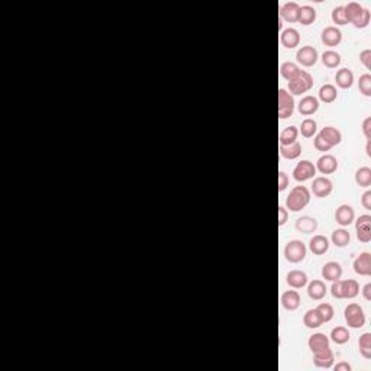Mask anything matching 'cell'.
I'll list each match as a JSON object with an SVG mask.
<instances>
[{"instance_id": "obj_1", "label": "cell", "mask_w": 371, "mask_h": 371, "mask_svg": "<svg viewBox=\"0 0 371 371\" xmlns=\"http://www.w3.org/2000/svg\"><path fill=\"white\" fill-rule=\"evenodd\" d=\"M310 202V190L305 186L293 187L286 199V209L290 212H300Z\"/></svg>"}, {"instance_id": "obj_2", "label": "cell", "mask_w": 371, "mask_h": 371, "mask_svg": "<svg viewBox=\"0 0 371 371\" xmlns=\"http://www.w3.org/2000/svg\"><path fill=\"white\" fill-rule=\"evenodd\" d=\"M306 254H307V248H306L305 242L299 239L289 241L284 247V258L292 264L302 263L306 258Z\"/></svg>"}, {"instance_id": "obj_3", "label": "cell", "mask_w": 371, "mask_h": 371, "mask_svg": "<svg viewBox=\"0 0 371 371\" xmlns=\"http://www.w3.org/2000/svg\"><path fill=\"white\" fill-rule=\"evenodd\" d=\"M312 87H313V77L303 70H300V73L289 81V93L293 96L303 94V93L309 92Z\"/></svg>"}, {"instance_id": "obj_4", "label": "cell", "mask_w": 371, "mask_h": 371, "mask_svg": "<svg viewBox=\"0 0 371 371\" xmlns=\"http://www.w3.org/2000/svg\"><path fill=\"white\" fill-rule=\"evenodd\" d=\"M345 322L349 328L359 329L365 325V313L358 303H349L345 307Z\"/></svg>"}, {"instance_id": "obj_5", "label": "cell", "mask_w": 371, "mask_h": 371, "mask_svg": "<svg viewBox=\"0 0 371 371\" xmlns=\"http://www.w3.org/2000/svg\"><path fill=\"white\" fill-rule=\"evenodd\" d=\"M294 112V97L286 89H278V118L287 119Z\"/></svg>"}, {"instance_id": "obj_6", "label": "cell", "mask_w": 371, "mask_h": 371, "mask_svg": "<svg viewBox=\"0 0 371 371\" xmlns=\"http://www.w3.org/2000/svg\"><path fill=\"white\" fill-rule=\"evenodd\" d=\"M316 175V167L312 161L309 159H302L296 164L294 170H293V178L296 181H307L310 178H313Z\"/></svg>"}, {"instance_id": "obj_7", "label": "cell", "mask_w": 371, "mask_h": 371, "mask_svg": "<svg viewBox=\"0 0 371 371\" xmlns=\"http://www.w3.org/2000/svg\"><path fill=\"white\" fill-rule=\"evenodd\" d=\"M319 54L316 51V48L310 47V45H305L302 47L297 53H296V60L299 64H302L303 67H312L318 63Z\"/></svg>"}, {"instance_id": "obj_8", "label": "cell", "mask_w": 371, "mask_h": 371, "mask_svg": "<svg viewBox=\"0 0 371 371\" xmlns=\"http://www.w3.org/2000/svg\"><path fill=\"white\" fill-rule=\"evenodd\" d=\"M358 241L367 244L371 241V216L370 215H361L355 222Z\"/></svg>"}, {"instance_id": "obj_9", "label": "cell", "mask_w": 371, "mask_h": 371, "mask_svg": "<svg viewBox=\"0 0 371 371\" xmlns=\"http://www.w3.org/2000/svg\"><path fill=\"white\" fill-rule=\"evenodd\" d=\"M333 190V184L328 177H316L312 183V193L316 198H328Z\"/></svg>"}, {"instance_id": "obj_10", "label": "cell", "mask_w": 371, "mask_h": 371, "mask_svg": "<svg viewBox=\"0 0 371 371\" xmlns=\"http://www.w3.org/2000/svg\"><path fill=\"white\" fill-rule=\"evenodd\" d=\"M354 271L358 276H371V254L370 252H361L352 263Z\"/></svg>"}, {"instance_id": "obj_11", "label": "cell", "mask_w": 371, "mask_h": 371, "mask_svg": "<svg viewBox=\"0 0 371 371\" xmlns=\"http://www.w3.org/2000/svg\"><path fill=\"white\" fill-rule=\"evenodd\" d=\"M315 167H316V171L322 172V174H333L338 170L339 164H338V159L335 158L333 155L325 154V155L319 157Z\"/></svg>"}, {"instance_id": "obj_12", "label": "cell", "mask_w": 371, "mask_h": 371, "mask_svg": "<svg viewBox=\"0 0 371 371\" xmlns=\"http://www.w3.org/2000/svg\"><path fill=\"white\" fill-rule=\"evenodd\" d=\"M280 42L287 50H293V48L299 47V44H300V34H299V31L294 29V28L283 29L281 31V35H280Z\"/></svg>"}, {"instance_id": "obj_13", "label": "cell", "mask_w": 371, "mask_h": 371, "mask_svg": "<svg viewBox=\"0 0 371 371\" xmlns=\"http://www.w3.org/2000/svg\"><path fill=\"white\" fill-rule=\"evenodd\" d=\"M335 361V355L331 348L320 349L318 352H313V364L319 368H331Z\"/></svg>"}, {"instance_id": "obj_14", "label": "cell", "mask_w": 371, "mask_h": 371, "mask_svg": "<svg viewBox=\"0 0 371 371\" xmlns=\"http://www.w3.org/2000/svg\"><path fill=\"white\" fill-rule=\"evenodd\" d=\"M320 40L326 47H336L342 41V32L336 27H326L320 34Z\"/></svg>"}, {"instance_id": "obj_15", "label": "cell", "mask_w": 371, "mask_h": 371, "mask_svg": "<svg viewBox=\"0 0 371 371\" xmlns=\"http://www.w3.org/2000/svg\"><path fill=\"white\" fill-rule=\"evenodd\" d=\"M319 109V100L318 97H315V96H305V97H302V100L299 102V105H297V110H299V113L300 115H303V116H312L313 113H316Z\"/></svg>"}, {"instance_id": "obj_16", "label": "cell", "mask_w": 371, "mask_h": 371, "mask_svg": "<svg viewBox=\"0 0 371 371\" xmlns=\"http://www.w3.org/2000/svg\"><path fill=\"white\" fill-rule=\"evenodd\" d=\"M355 219V212L349 205H341L335 212V221L341 226H349Z\"/></svg>"}, {"instance_id": "obj_17", "label": "cell", "mask_w": 371, "mask_h": 371, "mask_svg": "<svg viewBox=\"0 0 371 371\" xmlns=\"http://www.w3.org/2000/svg\"><path fill=\"white\" fill-rule=\"evenodd\" d=\"M328 293L326 284L322 280H313L307 284V296L312 300H322Z\"/></svg>"}, {"instance_id": "obj_18", "label": "cell", "mask_w": 371, "mask_h": 371, "mask_svg": "<svg viewBox=\"0 0 371 371\" xmlns=\"http://www.w3.org/2000/svg\"><path fill=\"white\" fill-rule=\"evenodd\" d=\"M299 9H300V5L296 3V2H287L284 3L281 8H280V16L281 19L287 21V22H297V15H299Z\"/></svg>"}, {"instance_id": "obj_19", "label": "cell", "mask_w": 371, "mask_h": 371, "mask_svg": "<svg viewBox=\"0 0 371 371\" xmlns=\"http://www.w3.org/2000/svg\"><path fill=\"white\" fill-rule=\"evenodd\" d=\"M286 283L293 289H302L307 284V274L300 270H292L286 276Z\"/></svg>"}, {"instance_id": "obj_20", "label": "cell", "mask_w": 371, "mask_h": 371, "mask_svg": "<svg viewBox=\"0 0 371 371\" xmlns=\"http://www.w3.org/2000/svg\"><path fill=\"white\" fill-rule=\"evenodd\" d=\"M342 276V267L336 261H329L322 267V277L328 281L339 280Z\"/></svg>"}, {"instance_id": "obj_21", "label": "cell", "mask_w": 371, "mask_h": 371, "mask_svg": "<svg viewBox=\"0 0 371 371\" xmlns=\"http://www.w3.org/2000/svg\"><path fill=\"white\" fill-rule=\"evenodd\" d=\"M281 306L286 309V310H296L299 306H300V294L296 292V290H287L281 294Z\"/></svg>"}, {"instance_id": "obj_22", "label": "cell", "mask_w": 371, "mask_h": 371, "mask_svg": "<svg viewBox=\"0 0 371 371\" xmlns=\"http://www.w3.org/2000/svg\"><path fill=\"white\" fill-rule=\"evenodd\" d=\"M309 250L315 255H323L329 250V239L323 235H315L309 241Z\"/></svg>"}, {"instance_id": "obj_23", "label": "cell", "mask_w": 371, "mask_h": 371, "mask_svg": "<svg viewBox=\"0 0 371 371\" xmlns=\"http://www.w3.org/2000/svg\"><path fill=\"white\" fill-rule=\"evenodd\" d=\"M319 135L331 146L339 145L341 141H342V133H341V131L336 129V128H333V126H325V128H322V131L319 132Z\"/></svg>"}, {"instance_id": "obj_24", "label": "cell", "mask_w": 371, "mask_h": 371, "mask_svg": "<svg viewBox=\"0 0 371 371\" xmlns=\"http://www.w3.org/2000/svg\"><path fill=\"white\" fill-rule=\"evenodd\" d=\"M359 293V284L357 280L348 278V280H341V294L342 299H354L357 297Z\"/></svg>"}, {"instance_id": "obj_25", "label": "cell", "mask_w": 371, "mask_h": 371, "mask_svg": "<svg viewBox=\"0 0 371 371\" xmlns=\"http://www.w3.org/2000/svg\"><path fill=\"white\" fill-rule=\"evenodd\" d=\"M335 81L341 89H351L354 84V73L349 68H341L335 74Z\"/></svg>"}, {"instance_id": "obj_26", "label": "cell", "mask_w": 371, "mask_h": 371, "mask_svg": "<svg viewBox=\"0 0 371 371\" xmlns=\"http://www.w3.org/2000/svg\"><path fill=\"white\" fill-rule=\"evenodd\" d=\"M307 345H309V348H310L312 352H318L320 349H325V348L329 346V338H328L325 333L318 332V333H313V335L309 338Z\"/></svg>"}, {"instance_id": "obj_27", "label": "cell", "mask_w": 371, "mask_h": 371, "mask_svg": "<svg viewBox=\"0 0 371 371\" xmlns=\"http://www.w3.org/2000/svg\"><path fill=\"white\" fill-rule=\"evenodd\" d=\"M318 228V221L310 216H302L296 221V229L302 234H312Z\"/></svg>"}, {"instance_id": "obj_28", "label": "cell", "mask_w": 371, "mask_h": 371, "mask_svg": "<svg viewBox=\"0 0 371 371\" xmlns=\"http://www.w3.org/2000/svg\"><path fill=\"white\" fill-rule=\"evenodd\" d=\"M303 323H305L306 328L309 329H316L320 325H323V319L320 316V313L318 312V309H309L303 316Z\"/></svg>"}, {"instance_id": "obj_29", "label": "cell", "mask_w": 371, "mask_h": 371, "mask_svg": "<svg viewBox=\"0 0 371 371\" xmlns=\"http://www.w3.org/2000/svg\"><path fill=\"white\" fill-rule=\"evenodd\" d=\"M316 21V11L315 8L305 5V6H300L299 9V15H297V22L302 24V25H310Z\"/></svg>"}, {"instance_id": "obj_30", "label": "cell", "mask_w": 371, "mask_h": 371, "mask_svg": "<svg viewBox=\"0 0 371 371\" xmlns=\"http://www.w3.org/2000/svg\"><path fill=\"white\" fill-rule=\"evenodd\" d=\"M338 97V90L333 84H323L319 89V99L323 103H333Z\"/></svg>"}, {"instance_id": "obj_31", "label": "cell", "mask_w": 371, "mask_h": 371, "mask_svg": "<svg viewBox=\"0 0 371 371\" xmlns=\"http://www.w3.org/2000/svg\"><path fill=\"white\" fill-rule=\"evenodd\" d=\"M297 136H299V129L296 126H287L280 132V145H292L294 142H297Z\"/></svg>"}, {"instance_id": "obj_32", "label": "cell", "mask_w": 371, "mask_h": 371, "mask_svg": "<svg viewBox=\"0 0 371 371\" xmlns=\"http://www.w3.org/2000/svg\"><path fill=\"white\" fill-rule=\"evenodd\" d=\"M332 244L338 248H344L351 242V235L346 229H335L331 235Z\"/></svg>"}, {"instance_id": "obj_33", "label": "cell", "mask_w": 371, "mask_h": 371, "mask_svg": "<svg viewBox=\"0 0 371 371\" xmlns=\"http://www.w3.org/2000/svg\"><path fill=\"white\" fill-rule=\"evenodd\" d=\"M300 73V68L296 63H292V61H286L280 66V76L284 80L290 81L293 80L297 74Z\"/></svg>"}, {"instance_id": "obj_34", "label": "cell", "mask_w": 371, "mask_h": 371, "mask_svg": "<svg viewBox=\"0 0 371 371\" xmlns=\"http://www.w3.org/2000/svg\"><path fill=\"white\" fill-rule=\"evenodd\" d=\"M349 338H351V333L345 326H336L331 331V338L329 339L336 345H344L349 341Z\"/></svg>"}, {"instance_id": "obj_35", "label": "cell", "mask_w": 371, "mask_h": 371, "mask_svg": "<svg viewBox=\"0 0 371 371\" xmlns=\"http://www.w3.org/2000/svg\"><path fill=\"white\" fill-rule=\"evenodd\" d=\"M302 154V145L299 142H294L292 145H280V155L286 159H296Z\"/></svg>"}, {"instance_id": "obj_36", "label": "cell", "mask_w": 371, "mask_h": 371, "mask_svg": "<svg viewBox=\"0 0 371 371\" xmlns=\"http://www.w3.org/2000/svg\"><path fill=\"white\" fill-rule=\"evenodd\" d=\"M322 63H323V66L328 67V68H336V67L341 64V55L339 53H336V51H333V50H328V51H325V53L322 54Z\"/></svg>"}, {"instance_id": "obj_37", "label": "cell", "mask_w": 371, "mask_h": 371, "mask_svg": "<svg viewBox=\"0 0 371 371\" xmlns=\"http://www.w3.org/2000/svg\"><path fill=\"white\" fill-rule=\"evenodd\" d=\"M299 132L302 133V136H305V138L315 136L316 132H318V123H316V120L312 119V118H306L302 122L300 128H299Z\"/></svg>"}, {"instance_id": "obj_38", "label": "cell", "mask_w": 371, "mask_h": 371, "mask_svg": "<svg viewBox=\"0 0 371 371\" xmlns=\"http://www.w3.org/2000/svg\"><path fill=\"white\" fill-rule=\"evenodd\" d=\"M344 11H345V16H346V21H348V24L351 22H354L355 19H357L359 15L362 14V11H364V8L357 3V2H351V3H348L346 6H344Z\"/></svg>"}, {"instance_id": "obj_39", "label": "cell", "mask_w": 371, "mask_h": 371, "mask_svg": "<svg viewBox=\"0 0 371 371\" xmlns=\"http://www.w3.org/2000/svg\"><path fill=\"white\" fill-rule=\"evenodd\" d=\"M358 346H359V352L365 359L371 358V333L365 332L359 336L358 339Z\"/></svg>"}, {"instance_id": "obj_40", "label": "cell", "mask_w": 371, "mask_h": 371, "mask_svg": "<svg viewBox=\"0 0 371 371\" xmlns=\"http://www.w3.org/2000/svg\"><path fill=\"white\" fill-rule=\"evenodd\" d=\"M355 183L359 187H370L371 186V168L361 167L355 172Z\"/></svg>"}, {"instance_id": "obj_41", "label": "cell", "mask_w": 371, "mask_h": 371, "mask_svg": "<svg viewBox=\"0 0 371 371\" xmlns=\"http://www.w3.org/2000/svg\"><path fill=\"white\" fill-rule=\"evenodd\" d=\"M358 89H359V93L364 94L365 97H371V76L368 73L359 76V80H358Z\"/></svg>"}, {"instance_id": "obj_42", "label": "cell", "mask_w": 371, "mask_h": 371, "mask_svg": "<svg viewBox=\"0 0 371 371\" xmlns=\"http://www.w3.org/2000/svg\"><path fill=\"white\" fill-rule=\"evenodd\" d=\"M332 22L336 24V25H346L348 21H346V16H345L344 6H336L333 11H332Z\"/></svg>"}, {"instance_id": "obj_43", "label": "cell", "mask_w": 371, "mask_h": 371, "mask_svg": "<svg viewBox=\"0 0 371 371\" xmlns=\"http://www.w3.org/2000/svg\"><path fill=\"white\" fill-rule=\"evenodd\" d=\"M316 309H318V312L320 313L322 319H323V323H326V322L332 320L333 315H335L333 307H332V305H329V303H320Z\"/></svg>"}, {"instance_id": "obj_44", "label": "cell", "mask_w": 371, "mask_h": 371, "mask_svg": "<svg viewBox=\"0 0 371 371\" xmlns=\"http://www.w3.org/2000/svg\"><path fill=\"white\" fill-rule=\"evenodd\" d=\"M370 18H371L370 11L364 8L362 14L359 15L357 19L352 22V25H354L355 28H358V29H364V28L368 27V24H370Z\"/></svg>"}, {"instance_id": "obj_45", "label": "cell", "mask_w": 371, "mask_h": 371, "mask_svg": "<svg viewBox=\"0 0 371 371\" xmlns=\"http://www.w3.org/2000/svg\"><path fill=\"white\" fill-rule=\"evenodd\" d=\"M313 145H315V148H316L318 151H320V152H326V151H329V149L332 148V146L329 145V144H328V142H326V141H325V139H323L319 133L315 136V142H313Z\"/></svg>"}, {"instance_id": "obj_46", "label": "cell", "mask_w": 371, "mask_h": 371, "mask_svg": "<svg viewBox=\"0 0 371 371\" xmlns=\"http://www.w3.org/2000/svg\"><path fill=\"white\" fill-rule=\"evenodd\" d=\"M359 61L367 70H371V50H364L359 54Z\"/></svg>"}, {"instance_id": "obj_47", "label": "cell", "mask_w": 371, "mask_h": 371, "mask_svg": "<svg viewBox=\"0 0 371 371\" xmlns=\"http://www.w3.org/2000/svg\"><path fill=\"white\" fill-rule=\"evenodd\" d=\"M289 186V175L284 171L278 172V192H284Z\"/></svg>"}, {"instance_id": "obj_48", "label": "cell", "mask_w": 371, "mask_h": 371, "mask_svg": "<svg viewBox=\"0 0 371 371\" xmlns=\"http://www.w3.org/2000/svg\"><path fill=\"white\" fill-rule=\"evenodd\" d=\"M331 294L335 297V299H342V294H341V280L332 281Z\"/></svg>"}, {"instance_id": "obj_49", "label": "cell", "mask_w": 371, "mask_h": 371, "mask_svg": "<svg viewBox=\"0 0 371 371\" xmlns=\"http://www.w3.org/2000/svg\"><path fill=\"white\" fill-rule=\"evenodd\" d=\"M289 219V212L286 208L283 206H278V226H283Z\"/></svg>"}, {"instance_id": "obj_50", "label": "cell", "mask_w": 371, "mask_h": 371, "mask_svg": "<svg viewBox=\"0 0 371 371\" xmlns=\"http://www.w3.org/2000/svg\"><path fill=\"white\" fill-rule=\"evenodd\" d=\"M362 133L367 139H371V118L367 116L362 122Z\"/></svg>"}, {"instance_id": "obj_51", "label": "cell", "mask_w": 371, "mask_h": 371, "mask_svg": "<svg viewBox=\"0 0 371 371\" xmlns=\"http://www.w3.org/2000/svg\"><path fill=\"white\" fill-rule=\"evenodd\" d=\"M361 205L364 206V209H365V211H371V192L370 190H367V192L362 195V198H361Z\"/></svg>"}, {"instance_id": "obj_52", "label": "cell", "mask_w": 371, "mask_h": 371, "mask_svg": "<svg viewBox=\"0 0 371 371\" xmlns=\"http://www.w3.org/2000/svg\"><path fill=\"white\" fill-rule=\"evenodd\" d=\"M335 370L336 371H351V365L345 361H341L335 365Z\"/></svg>"}, {"instance_id": "obj_53", "label": "cell", "mask_w": 371, "mask_h": 371, "mask_svg": "<svg viewBox=\"0 0 371 371\" xmlns=\"http://www.w3.org/2000/svg\"><path fill=\"white\" fill-rule=\"evenodd\" d=\"M362 296H364V299H365V300H371V284L370 283H367V284L362 287Z\"/></svg>"}, {"instance_id": "obj_54", "label": "cell", "mask_w": 371, "mask_h": 371, "mask_svg": "<svg viewBox=\"0 0 371 371\" xmlns=\"http://www.w3.org/2000/svg\"><path fill=\"white\" fill-rule=\"evenodd\" d=\"M365 152H367V155L371 157V139H367V146H365Z\"/></svg>"}]
</instances>
